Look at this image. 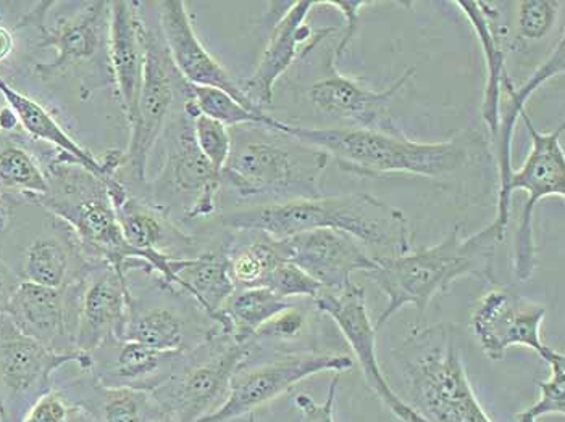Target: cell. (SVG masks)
<instances>
[{
  "instance_id": "obj_1",
  "label": "cell",
  "mask_w": 565,
  "mask_h": 422,
  "mask_svg": "<svg viewBox=\"0 0 565 422\" xmlns=\"http://www.w3.org/2000/svg\"><path fill=\"white\" fill-rule=\"evenodd\" d=\"M222 223L233 231L260 232L275 240L313 229H331L355 237L367 246L390 249L394 255L409 253L413 247V232L406 215L362 192L271 202L228 213Z\"/></svg>"
},
{
  "instance_id": "obj_2",
  "label": "cell",
  "mask_w": 565,
  "mask_h": 422,
  "mask_svg": "<svg viewBox=\"0 0 565 422\" xmlns=\"http://www.w3.org/2000/svg\"><path fill=\"white\" fill-rule=\"evenodd\" d=\"M504 236L493 223L469 237H460V226H455L434 247L375 258V268L365 274L388 299L375 329L385 326L404 306L415 305L424 313L431 300L445 294L457 279L472 275L497 282L494 258Z\"/></svg>"
},
{
  "instance_id": "obj_3",
  "label": "cell",
  "mask_w": 565,
  "mask_h": 422,
  "mask_svg": "<svg viewBox=\"0 0 565 422\" xmlns=\"http://www.w3.org/2000/svg\"><path fill=\"white\" fill-rule=\"evenodd\" d=\"M230 134L232 152L220 176L239 197H322L320 176L330 162L326 152L265 125L232 128Z\"/></svg>"
},
{
  "instance_id": "obj_4",
  "label": "cell",
  "mask_w": 565,
  "mask_h": 422,
  "mask_svg": "<svg viewBox=\"0 0 565 422\" xmlns=\"http://www.w3.org/2000/svg\"><path fill=\"white\" fill-rule=\"evenodd\" d=\"M275 129L322 150L341 170L358 176L414 174L436 180L462 170L472 156L467 138L427 144L367 129L292 127L280 120Z\"/></svg>"
},
{
  "instance_id": "obj_5",
  "label": "cell",
  "mask_w": 565,
  "mask_h": 422,
  "mask_svg": "<svg viewBox=\"0 0 565 422\" xmlns=\"http://www.w3.org/2000/svg\"><path fill=\"white\" fill-rule=\"evenodd\" d=\"M394 358L406 380L407 404L425 422H493L473 392L452 324L415 327Z\"/></svg>"
},
{
  "instance_id": "obj_6",
  "label": "cell",
  "mask_w": 565,
  "mask_h": 422,
  "mask_svg": "<svg viewBox=\"0 0 565 422\" xmlns=\"http://www.w3.org/2000/svg\"><path fill=\"white\" fill-rule=\"evenodd\" d=\"M256 344L241 342L220 327L186 351L180 366L153 397L174 422H198L225 399L233 376L246 365Z\"/></svg>"
},
{
  "instance_id": "obj_7",
  "label": "cell",
  "mask_w": 565,
  "mask_h": 422,
  "mask_svg": "<svg viewBox=\"0 0 565 422\" xmlns=\"http://www.w3.org/2000/svg\"><path fill=\"white\" fill-rule=\"evenodd\" d=\"M75 363L83 372L90 358L57 354L24 336L6 315L0 316V422H23L31 408L54 389L52 379Z\"/></svg>"
},
{
  "instance_id": "obj_8",
  "label": "cell",
  "mask_w": 565,
  "mask_h": 422,
  "mask_svg": "<svg viewBox=\"0 0 565 422\" xmlns=\"http://www.w3.org/2000/svg\"><path fill=\"white\" fill-rule=\"evenodd\" d=\"M352 366H354V359L348 355L313 354V351L282 354L260 365H244L233 376L223 403L198 422L238 420L278 399L302 380L320 372L341 375L349 371Z\"/></svg>"
},
{
  "instance_id": "obj_9",
  "label": "cell",
  "mask_w": 565,
  "mask_h": 422,
  "mask_svg": "<svg viewBox=\"0 0 565 422\" xmlns=\"http://www.w3.org/2000/svg\"><path fill=\"white\" fill-rule=\"evenodd\" d=\"M521 118L532 138V150L521 170L512 173L509 194L525 191L521 221L515 234L514 273L521 282L532 279L536 270V244L533 232V218L536 205L546 197H565V156L561 145V136L565 125L551 132H542L533 123L529 111H522Z\"/></svg>"
},
{
  "instance_id": "obj_10",
  "label": "cell",
  "mask_w": 565,
  "mask_h": 422,
  "mask_svg": "<svg viewBox=\"0 0 565 422\" xmlns=\"http://www.w3.org/2000/svg\"><path fill=\"white\" fill-rule=\"evenodd\" d=\"M145 44V68H142L141 90L135 118L130 121V142L125 150L124 169L132 183L146 184L149 152L157 139L166 131L178 86L183 79L172 64L162 34L151 30L145 22L142 28Z\"/></svg>"
},
{
  "instance_id": "obj_11",
  "label": "cell",
  "mask_w": 565,
  "mask_h": 422,
  "mask_svg": "<svg viewBox=\"0 0 565 422\" xmlns=\"http://www.w3.org/2000/svg\"><path fill=\"white\" fill-rule=\"evenodd\" d=\"M312 302L320 313L330 316L340 327L341 334L351 345V350L361 365L365 383L375 393L376 399L388 408L390 413L403 422H425L406 400L394 392L380 368L376 358V329L369 316L365 289L354 282L341 291L322 289Z\"/></svg>"
},
{
  "instance_id": "obj_12",
  "label": "cell",
  "mask_w": 565,
  "mask_h": 422,
  "mask_svg": "<svg viewBox=\"0 0 565 422\" xmlns=\"http://www.w3.org/2000/svg\"><path fill=\"white\" fill-rule=\"evenodd\" d=\"M546 306L504 289L481 296L472 315L473 336L481 350L493 361H501L511 347L532 348L550 365L564 354L544 344L542 326Z\"/></svg>"
},
{
  "instance_id": "obj_13",
  "label": "cell",
  "mask_w": 565,
  "mask_h": 422,
  "mask_svg": "<svg viewBox=\"0 0 565 422\" xmlns=\"http://www.w3.org/2000/svg\"><path fill=\"white\" fill-rule=\"evenodd\" d=\"M414 75L415 68H409L392 86L383 90H373L349 76L341 75L337 68V58L333 52H330V57L326 62V76L310 87V102L323 113L351 123L352 128L404 136L403 129L393 120L390 106L393 97Z\"/></svg>"
},
{
  "instance_id": "obj_14",
  "label": "cell",
  "mask_w": 565,
  "mask_h": 422,
  "mask_svg": "<svg viewBox=\"0 0 565 422\" xmlns=\"http://www.w3.org/2000/svg\"><path fill=\"white\" fill-rule=\"evenodd\" d=\"M83 281L54 289L20 281L6 316L24 336L57 354H76L79 295Z\"/></svg>"
},
{
  "instance_id": "obj_15",
  "label": "cell",
  "mask_w": 565,
  "mask_h": 422,
  "mask_svg": "<svg viewBox=\"0 0 565 422\" xmlns=\"http://www.w3.org/2000/svg\"><path fill=\"white\" fill-rule=\"evenodd\" d=\"M131 295L128 278L107 264H90L79 295L76 354L89 358L109 342L124 340Z\"/></svg>"
},
{
  "instance_id": "obj_16",
  "label": "cell",
  "mask_w": 565,
  "mask_h": 422,
  "mask_svg": "<svg viewBox=\"0 0 565 422\" xmlns=\"http://www.w3.org/2000/svg\"><path fill=\"white\" fill-rule=\"evenodd\" d=\"M157 7L163 43L178 75L186 85L217 87L254 113H267L250 102L243 86L233 79L225 66L215 61L214 55L199 41L186 3L181 0H163Z\"/></svg>"
},
{
  "instance_id": "obj_17",
  "label": "cell",
  "mask_w": 565,
  "mask_h": 422,
  "mask_svg": "<svg viewBox=\"0 0 565 422\" xmlns=\"http://www.w3.org/2000/svg\"><path fill=\"white\" fill-rule=\"evenodd\" d=\"M313 7H317V2H309V0L285 3V12L274 24V31L267 47L262 52L256 72L244 83V94L262 110L270 106L274 100L275 85L291 68V65L298 58L306 57L326 37L337 31L334 28L312 31L306 22Z\"/></svg>"
},
{
  "instance_id": "obj_18",
  "label": "cell",
  "mask_w": 565,
  "mask_h": 422,
  "mask_svg": "<svg viewBox=\"0 0 565 422\" xmlns=\"http://www.w3.org/2000/svg\"><path fill=\"white\" fill-rule=\"evenodd\" d=\"M282 257L301 268L328 291H341L352 284V274L375 268L369 257L348 234L331 229H313L278 240Z\"/></svg>"
},
{
  "instance_id": "obj_19",
  "label": "cell",
  "mask_w": 565,
  "mask_h": 422,
  "mask_svg": "<svg viewBox=\"0 0 565 422\" xmlns=\"http://www.w3.org/2000/svg\"><path fill=\"white\" fill-rule=\"evenodd\" d=\"M110 2H87L75 15L58 20L54 26L40 24V47L55 48V58L38 64L36 73L44 82H52L72 69L82 68L107 51Z\"/></svg>"
},
{
  "instance_id": "obj_20",
  "label": "cell",
  "mask_w": 565,
  "mask_h": 422,
  "mask_svg": "<svg viewBox=\"0 0 565 422\" xmlns=\"http://www.w3.org/2000/svg\"><path fill=\"white\" fill-rule=\"evenodd\" d=\"M564 69L565 40L561 37L559 43L551 52L546 62H543L522 86H515L511 76L502 85V93L508 94V100L501 102L500 127H498L497 136L493 139L494 145H497L500 187H498L497 216L491 221L502 232H505L509 219H511L509 216H511L512 197L509 194V183H511L512 173H514V169H512V138H514L515 125H518L522 111L525 110L530 97L547 82L556 78L557 75H563Z\"/></svg>"
},
{
  "instance_id": "obj_21",
  "label": "cell",
  "mask_w": 565,
  "mask_h": 422,
  "mask_svg": "<svg viewBox=\"0 0 565 422\" xmlns=\"http://www.w3.org/2000/svg\"><path fill=\"white\" fill-rule=\"evenodd\" d=\"M167 160L162 176L157 177L153 186L156 207L162 210L167 198L184 195L191 197V204L202 192L222 187V176L212 169L201 150L198 149L193 134V120L186 113L172 118L166 128ZM188 207V208H190Z\"/></svg>"
},
{
  "instance_id": "obj_22",
  "label": "cell",
  "mask_w": 565,
  "mask_h": 422,
  "mask_svg": "<svg viewBox=\"0 0 565 422\" xmlns=\"http://www.w3.org/2000/svg\"><path fill=\"white\" fill-rule=\"evenodd\" d=\"M184 354L152 350L131 340H111L90 358L89 375L103 387L153 390L172 378Z\"/></svg>"
},
{
  "instance_id": "obj_23",
  "label": "cell",
  "mask_w": 565,
  "mask_h": 422,
  "mask_svg": "<svg viewBox=\"0 0 565 422\" xmlns=\"http://www.w3.org/2000/svg\"><path fill=\"white\" fill-rule=\"evenodd\" d=\"M139 2L114 0L110 2L109 37L107 58L111 78L117 87L121 110L128 123L135 118L141 90L142 68H145V44H142V20Z\"/></svg>"
},
{
  "instance_id": "obj_24",
  "label": "cell",
  "mask_w": 565,
  "mask_h": 422,
  "mask_svg": "<svg viewBox=\"0 0 565 422\" xmlns=\"http://www.w3.org/2000/svg\"><path fill=\"white\" fill-rule=\"evenodd\" d=\"M462 15L469 20L470 26L476 31L481 52H483L484 68H487V83H484L483 102H481V118L490 129L491 139L497 136L500 127V111L502 102V85L509 78L505 69L508 57V36L504 28L500 26V10L494 2H455Z\"/></svg>"
},
{
  "instance_id": "obj_25",
  "label": "cell",
  "mask_w": 565,
  "mask_h": 422,
  "mask_svg": "<svg viewBox=\"0 0 565 422\" xmlns=\"http://www.w3.org/2000/svg\"><path fill=\"white\" fill-rule=\"evenodd\" d=\"M169 267L173 274V291L190 296L212 323L222 327V309L236 291L225 249L188 258H170Z\"/></svg>"
},
{
  "instance_id": "obj_26",
  "label": "cell",
  "mask_w": 565,
  "mask_h": 422,
  "mask_svg": "<svg viewBox=\"0 0 565 422\" xmlns=\"http://www.w3.org/2000/svg\"><path fill=\"white\" fill-rule=\"evenodd\" d=\"M190 321L172 303H146L131 295L130 313L124 340L136 342L166 354H186L193 350Z\"/></svg>"
},
{
  "instance_id": "obj_27",
  "label": "cell",
  "mask_w": 565,
  "mask_h": 422,
  "mask_svg": "<svg viewBox=\"0 0 565 422\" xmlns=\"http://www.w3.org/2000/svg\"><path fill=\"white\" fill-rule=\"evenodd\" d=\"M90 264L73 234L66 240L55 236L40 237L24 252L20 279L44 288L61 289L83 281Z\"/></svg>"
},
{
  "instance_id": "obj_28",
  "label": "cell",
  "mask_w": 565,
  "mask_h": 422,
  "mask_svg": "<svg viewBox=\"0 0 565 422\" xmlns=\"http://www.w3.org/2000/svg\"><path fill=\"white\" fill-rule=\"evenodd\" d=\"M0 94L6 99L7 106L15 111L20 128H23L31 138L45 142L57 152L78 160L90 173L96 174L99 180L106 183V174H104L100 160L93 152L78 144L76 139L72 138L64 127L55 120L54 115L47 108L41 106L33 97L23 94L22 90L9 85L2 76H0Z\"/></svg>"
},
{
  "instance_id": "obj_29",
  "label": "cell",
  "mask_w": 565,
  "mask_h": 422,
  "mask_svg": "<svg viewBox=\"0 0 565 422\" xmlns=\"http://www.w3.org/2000/svg\"><path fill=\"white\" fill-rule=\"evenodd\" d=\"M75 401L85 407L96 422H162L169 418L152 392L130 387H103L96 380L93 396Z\"/></svg>"
},
{
  "instance_id": "obj_30",
  "label": "cell",
  "mask_w": 565,
  "mask_h": 422,
  "mask_svg": "<svg viewBox=\"0 0 565 422\" xmlns=\"http://www.w3.org/2000/svg\"><path fill=\"white\" fill-rule=\"evenodd\" d=\"M292 303V300L282 299L267 288L236 289L222 309L220 329L241 342H250L265 323Z\"/></svg>"
},
{
  "instance_id": "obj_31",
  "label": "cell",
  "mask_w": 565,
  "mask_h": 422,
  "mask_svg": "<svg viewBox=\"0 0 565 422\" xmlns=\"http://www.w3.org/2000/svg\"><path fill=\"white\" fill-rule=\"evenodd\" d=\"M244 242L232 240L226 247V261L236 289L265 288L275 268L285 261L280 244L260 232H250Z\"/></svg>"
},
{
  "instance_id": "obj_32",
  "label": "cell",
  "mask_w": 565,
  "mask_h": 422,
  "mask_svg": "<svg viewBox=\"0 0 565 422\" xmlns=\"http://www.w3.org/2000/svg\"><path fill=\"white\" fill-rule=\"evenodd\" d=\"M0 191L17 192L30 202L51 191L47 174L36 156L17 142L0 145Z\"/></svg>"
},
{
  "instance_id": "obj_33",
  "label": "cell",
  "mask_w": 565,
  "mask_h": 422,
  "mask_svg": "<svg viewBox=\"0 0 565 422\" xmlns=\"http://www.w3.org/2000/svg\"><path fill=\"white\" fill-rule=\"evenodd\" d=\"M191 100L196 106L199 113L228 129L244 127V125H265L275 128L277 118L268 113H254L249 108L241 106L235 97L217 87L190 86Z\"/></svg>"
},
{
  "instance_id": "obj_34",
  "label": "cell",
  "mask_w": 565,
  "mask_h": 422,
  "mask_svg": "<svg viewBox=\"0 0 565 422\" xmlns=\"http://www.w3.org/2000/svg\"><path fill=\"white\" fill-rule=\"evenodd\" d=\"M550 378L539 380L540 399L535 404L518 414L515 422H539L544 416L565 414V357L551 361Z\"/></svg>"
},
{
  "instance_id": "obj_35",
  "label": "cell",
  "mask_w": 565,
  "mask_h": 422,
  "mask_svg": "<svg viewBox=\"0 0 565 422\" xmlns=\"http://www.w3.org/2000/svg\"><path fill=\"white\" fill-rule=\"evenodd\" d=\"M191 120H193V134L198 149L211 163L212 169L222 174L232 152L230 129L204 115H196Z\"/></svg>"
},
{
  "instance_id": "obj_36",
  "label": "cell",
  "mask_w": 565,
  "mask_h": 422,
  "mask_svg": "<svg viewBox=\"0 0 565 422\" xmlns=\"http://www.w3.org/2000/svg\"><path fill=\"white\" fill-rule=\"evenodd\" d=\"M563 2L551 0H523L518 3V37L515 41H540L546 37L556 24Z\"/></svg>"
},
{
  "instance_id": "obj_37",
  "label": "cell",
  "mask_w": 565,
  "mask_h": 422,
  "mask_svg": "<svg viewBox=\"0 0 565 422\" xmlns=\"http://www.w3.org/2000/svg\"><path fill=\"white\" fill-rule=\"evenodd\" d=\"M23 422H96L85 407L62 390L52 389L38 401Z\"/></svg>"
},
{
  "instance_id": "obj_38",
  "label": "cell",
  "mask_w": 565,
  "mask_h": 422,
  "mask_svg": "<svg viewBox=\"0 0 565 422\" xmlns=\"http://www.w3.org/2000/svg\"><path fill=\"white\" fill-rule=\"evenodd\" d=\"M265 288L274 291L282 299H316L322 291V285L313 281L301 268L285 260L275 268L274 273L265 282Z\"/></svg>"
},
{
  "instance_id": "obj_39",
  "label": "cell",
  "mask_w": 565,
  "mask_h": 422,
  "mask_svg": "<svg viewBox=\"0 0 565 422\" xmlns=\"http://www.w3.org/2000/svg\"><path fill=\"white\" fill-rule=\"evenodd\" d=\"M307 323L306 310L292 303L280 315L271 317L268 323L254 334V344H285L295 340L302 333Z\"/></svg>"
},
{
  "instance_id": "obj_40",
  "label": "cell",
  "mask_w": 565,
  "mask_h": 422,
  "mask_svg": "<svg viewBox=\"0 0 565 422\" xmlns=\"http://www.w3.org/2000/svg\"><path fill=\"white\" fill-rule=\"evenodd\" d=\"M338 383H340V375L334 376L328 387V396L323 403H319L307 396L299 393L295 399L296 408L301 414L305 422H334V401H337Z\"/></svg>"
},
{
  "instance_id": "obj_41",
  "label": "cell",
  "mask_w": 565,
  "mask_h": 422,
  "mask_svg": "<svg viewBox=\"0 0 565 422\" xmlns=\"http://www.w3.org/2000/svg\"><path fill=\"white\" fill-rule=\"evenodd\" d=\"M376 2H367V0H348V2H317V7H333V9L340 10L341 15L344 17L347 22V33H344L343 40L338 45L337 51L333 52L334 58L340 61L347 52L349 43L354 37L355 31H358L359 19H361L362 10L369 6H375Z\"/></svg>"
},
{
  "instance_id": "obj_42",
  "label": "cell",
  "mask_w": 565,
  "mask_h": 422,
  "mask_svg": "<svg viewBox=\"0 0 565 422\" xmlns=\"http://www.w3.org/2000/svg\"><path fill=\"white\" fill-rule=\"evenodd\" d=\"M20 281H22L20 275L13 273L12 268L0 255V316L6 315L7 306H9L13 292L19 288Z\"/></svg>"
},
{
  "instance_id": "obj_43",
  "label": "cell",
  "mask_w": 565,
  "mask_h": 422,
  "mask_svg": "<svg viewBox=\"0 0 565 422\" xmlns=\"http://www.w3.org/2000/svg\"><path fill=\"white\" fill-rule=\"evenodd\" d=\"M13 48H15V37L12 31L0 24V64L12 55Z\"/></svg>"
},
{
  "instance_id": "obj_44",
  "label": "cell",
  "mask_w": 565,
  "mask_h": 422,
  "mask_svg": "<svg viewBox=\"0 0 565 422\" xmlns=\"http://www.w3.org/2000/svg\"><path fill=\"white\" fill-rule=\"evenodd\" d=\"M17 128H20V121L15 111L9 106L0 108V131L12 132Z\"/></svg>"
},
{
  "instance_id": "obj_45",
  "label": "cell",
  "mask_w": 565,
  "mask_h": 422,
  "mask_svg": "<svg viewBox=\"0 0 565 422\" xmlns=\"http://www.w3.org/2000/svg\"><path fill=\"white\" fill-rule=\"evenodd\" d=\"M247 422H257L256 418H254V414H249V420Z\"/></svg>"
},
{
  "instance_id": "obj_46",
  "label": "cell",
  "mask_w": 565,
  "mask_h": 422,
  "mask_svg": "<svg viewBox=\"0 0 565 422\" xmlns=\"http://www.w3.org/2000/svg\"><path fill=\"white\" fill-rule=\"evenodd\" d=\"M162 422H174V421L170 420V418H167V420H163Z\"/></svg>"
}]
</instances>
